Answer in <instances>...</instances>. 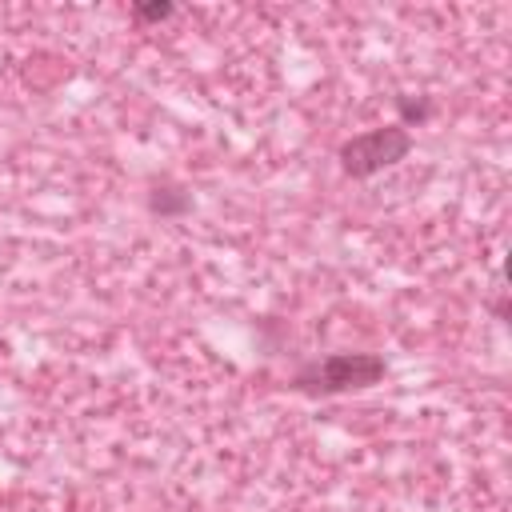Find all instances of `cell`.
<instances>
[{"label":"cell","instance_id":"3","mask_svg":"<svg viewBox=\"0 0 512 512\" xmlns=\"http://www.w3.org/2000/svg\"><path fill=\"white\" fill-rule=\"evenodd\" d=\"M192 192L184 188V184H156L152 192H148V212L152 216H160V220H176V216H188L192 212Z\"/></svg>","mask_w":512,"mask_h":512},{"label":"cell","instance_id":"5","mask_svg":"<svg viewBox=\"0 0 512 512\" xmlns=\"http://www.w3.org/2000/svg\"><path fill=\"white\" fill-rule=\"evenodd\" d=\"M172 12H176L172 0H144V4H132V20H140V24H160V20H168Z\"/></svg>","mask_w":512,"mask_h":512},{"label":"cell","instance_id":"2","mask_svg":"<svg viewBox=\"0 0 512 512\" xmlns=\"http://www.w3.org/2000/svg\"><path fill=\"white\" fill-rule=\"evenodd\" d=\"M416 148L412 132L404 124H380V128H368L360 136H348L336 152L340 160V172L352 176V180H368L400 160H408V152Z\"/></svg>","mask_w":512,"mask_h":512},{"label":"cell","instance_id":"4","mask_svg":"<svg viewBox=\"0 0 512 512\" xmlns=\"http://www.w3.org/2000/svg\"><path fill=\"white\" fill-rule=\"evenodd\" d=\"M396 112H400V120L396 124H404V128H412V124H424L428 116H432V100L428 96H396Z\"/></svg>","mask_w":512,"mask_h":512},{"label":"cell","instance_id":"1","mask_svg":"<svg viewBox=\"0 0 512 512\" xmlns=\"http://www.w3.org/2000/svg\"><path fill=\"white\" fill-rule=\"evenodd\" d=\"M388 376V360L380 352H328L320 360H308L296 368L292 376V392L324 400V396H344V392H360L372 388Z\"/></svg>","mask_w":512,"mask_h":512}]
</instances>
